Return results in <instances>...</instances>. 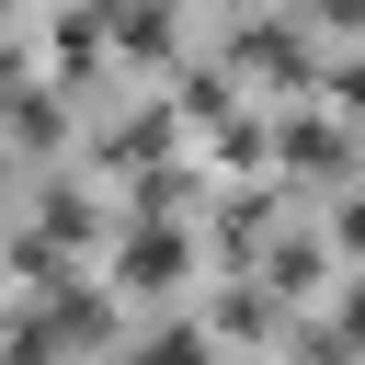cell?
<instances>
[{
  "mask_svg": "<svg viewBox=\"0 0 365 365\" xmlns=\"http://www.w3.org/2000/svg\"><path fill=\"white\" fill-rule=\"evenodd\" d=\"M160 137H171V103H137V114H125V125L103 137V160H148Z\"/></svg>",
  "mask_w": 365,
  "mask_h": 365,
  "instance_id": "cell-2",
  "label": "cell"
},
{
  "mask_svg": "<svg viewBox=\"0 0 365 365\" xmlns=\"http://www.w3.org/2000/svg\"><path fill=\"white\" fill-rule=\"evenodd\" d=\"M342 331H365V285H354V297H342Z\"/></svg>",
  "mask_w": 365,
  "mask_h": 365,
  "instance_id": "cell-6",
  "label": "cell"
},
{
  "mask_svg": "<svg viewBox=\"0 0 365 365\" xmlns=\"http://www.w3.org/2000/svg\"><path fill=\"white\" fill-rule=\"evenodd\" d=\"M137 365H205V331H194V319H182V331H148Z\"/></svg>",
  "mask_w": 365,
  "mask_h": 365,
  "instance_id": "cell-3",
  "label": "cell"
},
{
  "mask_svg": "<svg viewBox=\"0 0 365 365\" xmlns=\"http://www.w3.org/2000/svg\"><path fill=\"white\" fill-rule=\"evenodd\" d=\"M342 240H354V251H365V205H342Z\"/></svg>",
  "mask_w": 365,
  "mask_h": 365,
  "instance_id": "cell-5",
  "label": "cell"
},
{
  "mask_svg": "<svg viewBox=\"0 0 365 365\" xmlns=\"http://www.w3.org/2000/svg\"><path fill=\"white\" fill-rule=\"evenodd\" d=\"M171 274H194V240H182V228H137V240H125V285L160 297Z\"/></svg>",
  "mask_w": 365,
  "mask_h": 365,
  "instance_id": "cell-1",
  "label": "cell"
},
{
  "mask_svg": "<svg viewBox=\"0 0 365 365\" xmlns=\"http://www.w3.org/2000/svg\"><path fill=\"white\" fill-rule=\"evenodd\" d=\"M217 319H228V331H262L274 308H262V285H228V297H217Z\"/></svg>",
  "mask_w": 365,
  "mask_h": 365,
  "instance_id": "cell-4",
  "label": "cell"
}]
</instances>
